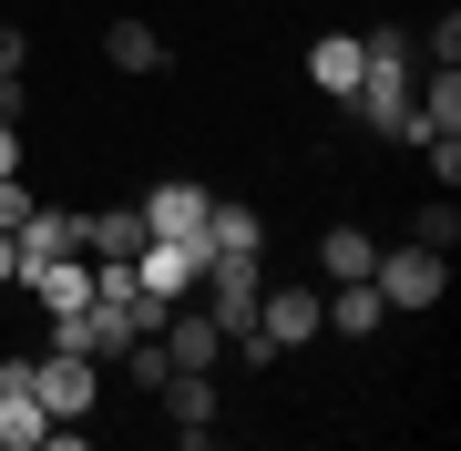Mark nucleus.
I'll return each mask as SVG.
<instances>
[{
    "mask_svg": "<svg viewBox=\"0 0 461 451\" xmlns=\"http://www.w3.org/2000/svg\"><path fill=\"white\" fill-rule=\"evenodd\" d=\"M165 410H175L185 441H205L215 431V380H205V369H165Z\"/></svg>",
    "mask_w": 461,
    "mask_h": 451,
    "instance_id": "15",
    "label": "nucleus"
},
{
    "mask_svg": "<svg viewBox=\"0 0 461 451\" xmlns=\"http://www.w3.org/2000/svg\"><path fill=\"white\" fill-rule=\"evenodd\" d=\"M359 72H369L359 32H318V41H308V83L329 93V103H348V93H359Z\"/></svg>",
    "mask_w": 461,
    "mask_h": 451,
    "instance_id": "9",
    "label": "nucleus"
},
{
    "mask_svg": "<svg viewBox=\"0 0 461 451\" xmlns=\"http://www.w3.org/2000/svg\"><path fill=\"white\" fill-rule=\"evenodd\" d=\"M21 216H32V175H0V236H21Z\"/></svg>",
    "mask_w": 461,
    "mask_h": 451,
    "instance_id": "22",
    "label": "nucleus"
},
{
    "mask_svg": "<svg viewBox=\"0 0 461 451\" xmlns=\"http://www.w3.org/2000/svg\"><path fill=\"white\" fill-rule=\"evenodd\" d=\"M369 287H379L390 308H441L451 257H441V247H379V257H369Z\"/></svg>",
    "mask_w": 461,
    "mask_h": 451,
    "instance_id": "2",
    "label": "nucleus"
},
{
    "mask_svg": "<svg viewBox=\"0 0 461 451\" xmlns=\"http://www.w3.org/2000/svg\"><path fill=\"white\" fill-rule=\"evenodd\" d=\"M41 349H72V359H103V349H123V318L113 308H62V318H51V338H41Z\"/></svg>",
    "mask_w": 461,
    "mask_h": 451,
    "instance_id": "10",
    "label": "nucleus"
},
{
    "mask_svg": "<svg viewBox=\"0 0 461 451\" xmlns=\"http://www.w3.org/2000/svg\"><path fill=\"white\" fill-rule=\"evenodd\" d=\"M205 185H154L144 205H133V216H144V236H175V247H195V267H205Z\"/></svg>",
    "mask_w": 461,
    "mask_h": 451,
    "instance_id": "6",
    "label": "nucleus"
},
{
    "mask_svg": "<svg viewBox=\"0 0 461 451\" xmlns=\"http://www.w3.org/2000/svg\"><path fill=\"white\" fill-rule=\"evenodd\" d=\"M32 401H41L51 420H93L103 380H93V359H72V349H41V359H32Z\"/></svg>",
    "mask_w": 461,
    "mask_h": 451,
    "instance_id": "5",
    "label": "nucleus"
},
{
    "mask_svg": "<svg viewBox=\"0 0 461 451\" xmlns=\"http://www.w3.org/2000/svg\"><path fill=\"white\" fill-rule=\"evenodd\" d=\"M83 257H93V267H133V257H144V216H133V205L83 216Z\"/></svg>",
    "mask_w": 461,
    "mask_h": 451,
    "instance_id": "11",
    "label": "nucleus"
},
{
    "mask_svg": "<svg viewBox=\"0 0 461 451\" xmlns=\"http://www.w3.org/2000/svg\"><path fill=\"white\" fill-rule=\"evenodd\" d=\"M21 277H32V298H41L51 318L93 298V257H83V247H72V257H41V267H21Z\"/></svg>",
    "mask_w": 461,
    "mask_h": 451,
    "instance_id": "13",
    "label": "nucleus"
},
{
    "mask_svg": "<svg viewBox=\"0 0 461 451\" xmlns=\"http://www.w3.org/2000/svg\"><path fill=\"white\" fill-rule=\"evenodd\" d=\"M369 257L379 247H369L359 226H329V236H318V267H329V277H369Z\"/></svg>",
    "mask_w": 461,
    "mask_h": 451,
    "instance_id": "19",
    "label": "nucleus"
},
{
    "mask_svg": "<svg viewBox=\"0 0 461 451\" xmlns=\"http://www.w3.org/2000/svg\"><path fill=\"white\" fill-rule=\"evenodd\" d=\"M21 277V247H11V236H0V287H11Z\"/></svg>",
    "mask_w": 461,
    "mask_h": 451,
    "instance_id": "25",
    "label": "nucleus"
},
{
    "mask_svg": "<svg viewBox=\"0 0 461 451\" xmlns=\"http://www.w3.org/2000/svg\"><path fill=\"white\" fill-rule=\"evenodd\" d=\"M0 175H21V123L0 113Z\"/></svg>",
    "mask_w": 461,
    "mask_h": 451,
    "instance_id": "24",
    "label": "nucleus"
},
{
    "mask_svg": "<svg viewBox=\"0 0 461 451\" xmlns=\"http://www.w3.org/2000/svg\"><path fill=\"white\" fill-rule=\"evenodd\" d=\"M11 247H21V267H41V257H72V247H83V216H72V205H32Z\"/></svg>",
    "mask_w": 461,
    "mask_h": 451,
    "instance_id": "12",
    "label": "nucleus"
},
{
    "mask_svg": "<svg viewBox=\"0 0 461 451\" xmlns=\"http://www.w3.org/2000/svg\"><path fill=\"white\" fill-rule=\"evenodd\" d=\"M103 51H113V72H165V32H154V21H113Z\"/></svg>",
    "mask_w": 461,
    "mask_h": 451,
    "instance_id": "17",
    "label": "nucleus"
},
{
    "mask_svg": "<svg viewBox=\"0 0 461 451\" xmlns=\"http://www.w3.org/2000/svg\"><path fill=\"white\" fill-rule=\"evenodd\" d=\"M154 338H165V359H175V369H215V359H226V329H215V318H205L195 298H175Z\"/></svg>",
    "mask_w": 461,
    "mask_h": 451,
    "instance_id": "7",
    "label": "nucleus"
},
{
    "mask_svg": "<svg viewBox=\"0 0 461 451\" xmlns=\"http://www.w3.org/2000/svg\"><path fill=\"white\" fill-rule=\"evenodd\" d=\"M257 247H267V216L215 195V205H205V257H257Z\"/></svg>",
    "mask_w": 461,
    "mask_h": 451,
    "instance_id": "14",
    "label": "nucleus"
},
{
    "mask_svg": "<svg viewBox=\"0 0 461 451\" xmlns=\"http://www.w3.org/2000/svg\"><path fill=\"white\" fill-rule=\"evenodd\" d=\"M195 277H205V318L226 338H247L257 329V298H267V257H205Z\"/></svg>",
    "mask_w": 461,
    "mask_h": 451,
    "instance_id": "3",
    "label": "nucleus"
},
{
    "mask_svg": "<svg viewBox=\"0 0 461 451\" xmlns=\"http://www.w3.org/2000/svg\"><path fill=\"white\" fill-rule=\"evenodd\" d=\"M318 329H329V298L297 287V277H267V298H257V338L267 349H308Z\"/></svg>",
    "mask_w": 461,
    "mask_h": 451,
    "instance_id": "4",
    "label": "nucleus"
},
{
    "mask_svg": "<svg viewBox=\"0 0 461 451\" xmlns=\"http://www.w3.org/2000/svg\"><path fill=\"white\" fill-rule=\"evenodd\" d=\"M21 62H32V41H21V32H0V83H21Z\"/></svg>",
    "mask_w": 461,
    "mask_h": 451,
    "instance_id": "23",
    "label": "nucleus"
},
{
    "mask_svg": "<svg viewBox=\"0 0 461 451\" xmlns=\"http://www.w3.org/2000/svg\"><path fill=\"white\" fill-rule=\"evenodd\" d=\"M451 236H461V205H451V195H430L420 216H411V247H441V257H451Z\"/></svg>",
    "mask_w": 461,
    "mask_h": 451,
    "instance_id": "20",
    "label": "nucleus"
},
{
    "mask_svg": "<svg viewBox=\"0 0 461 451\" xmlns=\"http://www.w3.org/2000/svg\"><path fill=\"white\" fill-rule=\"evenodd\" d=\"M379 318H390V298H379L369 277H339V298H329V329H339V338H369Z\"/></svg>",
    "mask_w": 461,
    "mask_h": 451,
    "instance_id": "16",
    "label": "nucleus"
},
{
    "mask_svg": "<svg viewBox=\"0 0 461 451\" xmlns=\"http://www.w3.org/2000/svg\"><path fill=\"white\" fill-rule=\"evenodd\" d=\"M133 287L144 298H195V247H175V236H144V257H133Z\"/></svg>",
    "mask_w": 461,
    "mask_h": 451,
    "instance_id": "8",
    "label": "nucleus"
},
{
    "mask_svg": "<svg viewBox=\"0 0 461 451\" xmlns=\"http://www.w3.org/2000/svg\"><path fill=\"white\" fill-rule=\"evenodd\" d=\"M420 134H461V72H420Z\"/></svg>",
    "mask_w": 461,
    "mask_h": 451,
    "instance_id": "18",
    "label": "nucleus"
},
{
    "mask_svg": "<svg viewBox=\"0 0 461 451\" xmlns=\"http://www.w3.org/2000/svg\"><path fill=\"white\" fill-rule=\"evenodd\" d=\"M123 349H133V380L165 390V369H175V359H165V338H123Z\"/></svg>",
    "mask_w": 461,
    "mask_h": 451,
    "instance_id": "21",
    "label": "nucleus"
},
{
    "mask_svg": "<svg viewBox=\"0 0 461 451\" xmlns=\"http://www.w3.org/2000/svg\"><path fill=\"white\" fill-rule=\"evenodd\" d=\"M348 103L369 113V134H390V144H420V62H369Z\"/></svg>",
    "mask_w": 461,
    "mask_h": 451,
    "instance_id": "1",
    "label": "nucleus"
}]
</instances>
